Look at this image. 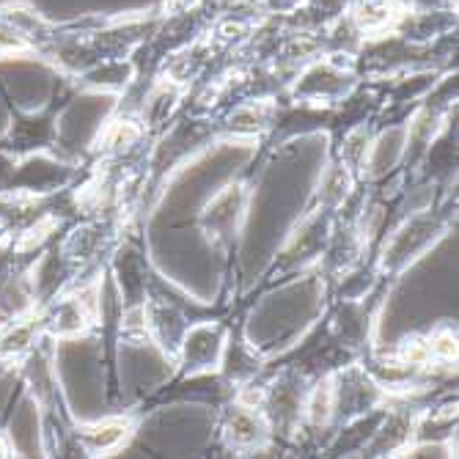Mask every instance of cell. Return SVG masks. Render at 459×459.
<instances>
[{"instance_id": "6da1fadb", "label": "cell", "mask_w": 459, "mask_h": 459, "mask_svg": "<svg viewBox=\"0 0 459 459\" xmlns=\"http://www.w3.org/2000/svg\"><path fill=\"white\" fill-rule=\"evenodd\" d=\"M229 435L237 446H254L264 437V424L256 419L254 412L247 410H237L231 415V424H229Z\"/></svg>"}, {"instance_id": "7a4b0ae2", "label": "cell", "mask_w": 459, "mask_h": 459, "mask_svg": "<svg viewBox=\"0 0 459 459\" xmlns=\"http://www.w3.org/2000/svg\"><path fill=\"white\" fill-rule=\"evenodd\" d=\"M33 325L30 322H17L14 327H9L4 336H0V355H20L22 350H28V344L33 342Z\"/></svg>"}, {"instance_id": "3957f363", "label": "cell", "mask_w": 459, "mask_h": 459, "mask_svg": "<svg viewBox=\"0 0 459 459\" xmlns=\"http://www.w3.org/2000/svg\"><path fill=\"white\" fill-rule=\"evenodd\" d=\"M124 437H127V424H102L89 432V440L97 451H110L116 448Z\"/></svg>"}, {"instance_id": "277c9868", "label": "cell", "mask_w": 459, "mask_h": 459, "mask_svg": "<svg viewBox=\"0 0 459 459\" xmlns=\"http://www.w3.org/2000/svg\"><path fill=\"white\" fill-rule=\"evenodd\" d=\"M330 410H333V391L330 385H319L311 396V404H308V415L314 424H322L330 419Z\"/></svg>"}, {"instance_id": "5b68a950", "label": "cell", "mask_w": 459, "mask_h": 459, "mask_svg": "<svg viewBox=\"0 0 459 459\" xmlns=\"http://www.w3.org/2000/svg\"><path fill=\"white\" fill-rule=\"evenodd\" d=\"M429 347H432V355H440L446 360L456 355V339L451 336V333H443V336H437Z\"/></svg>"}, {"instance_id": "8992f818", "label": "cell", "mask_w": 459, "mask_h": 459, "mask_svg": "<svg viewBox=\"0 0 459 459\" xmlns=\"http://www.w3.org/2000/svg\"><path fill=\"white\" fill-rule=\"evenodd\" d=\"M9 454V448H6V443H4V437H0V456H6Z\"/></svg>"}]
</instances>
